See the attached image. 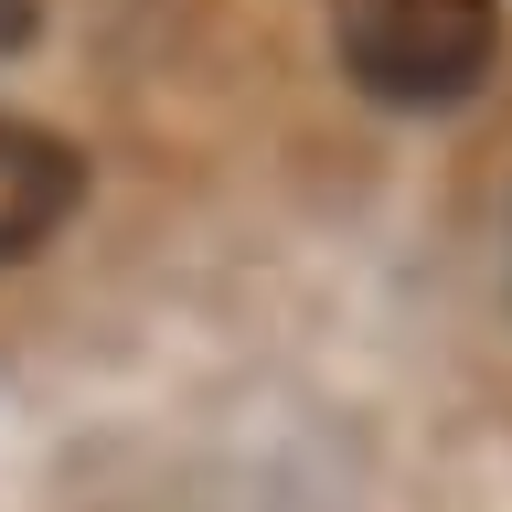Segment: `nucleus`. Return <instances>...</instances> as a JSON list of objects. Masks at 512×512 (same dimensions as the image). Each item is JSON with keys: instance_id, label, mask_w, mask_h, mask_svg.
Wrapping results in <instances>:
<instances>
[{"instance_id": "f03ea898", "label": "nucleus", "mask_w": 512, "mask_h": 512, "mask_svg": "<svg viewBox=\"0 0 512 512\" xmlns=\"http://www.w3.org/2000/svg\"><path fill=\"white\" fill-rule=\"evenodd\" d=\"M86 203V160L54 128H32L0 107V256H32L43 235H64V214Z\"/></svg>"}, {"instance_id": "7ed1b4c3", "label": "nucleus", "mask_w": 512, "mask_h": 512, "mask_svg": "<svg viewBox=\"0 0 512 512\" xmlns=\"http://www.w3.org/2000/svg\"><path fill=\"white\" fill-rule=\"evenodd\" d=\"M22 32H32V0H0V54H11Z\"/></svg>"}, {"instance_id": "f257e3e1", "label": "nucleus", "mask_w": 512, "mask_h": 512, "mask_svg": "<svg viewBox=\"0 0 512 512\" xmlns=\"http://www.w3.org/2000/svg\"><path fill=\"white\" fill-rule=\"evenodd\" d=\"M331 54L374 107H459L502 64V0H331Z\"/></svg>"}]
</instances>
